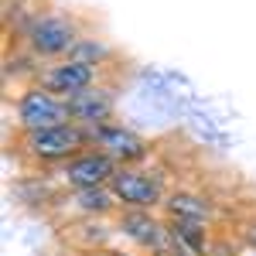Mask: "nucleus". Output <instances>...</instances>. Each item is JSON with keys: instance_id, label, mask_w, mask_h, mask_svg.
Returning a JSON list of instances; mask_svg holds the SVG:
<instances>
[{"instance_id": "obj_6", "label": "nucleus", "mask_w": 256, "mask_h": 256, "mask_svg": "<svg viewBox=\"0 0 256 256\" xmlns=\"http://www.w3.org/2000/svg\"><path fill=\"white\" fill-rule=\"evenodd\" d=\"M89 137L96 144L99 150H106L110 158L116 160L120 168H130L134 160H144L147 158V140L134 134V130H126V126H120V123H102V126H92L89 130Z\"/></svg>"}, {"instance_id": "obj_5", "label": "nucleus", "mask_w": 256, "mask_h": 256, "mask_svg": "<svg viewBox=\"0 0 256 256\" xmlns=\"http://www.w3.org/2000/svg\"><path fill=\"white\" fill-rule=\"evenodd\" d=\"M110 192L116 195L123 208H154L164 198V188L158 178L147 171H137V168H120L110 181Z\"/></svg>"}, {"instance_id": "obj_11", "label": "nucleus", "mask_w": 256, "mask_h": 256, "mask_svg": "<svg viewBox=\"0 0 256 256\" xmlns=\"http://www.w3.org/2000/svg\"><path fill=\"white\" fill-rule=\"evenodd\" d=\"M171 239H174L178 250H184V253H192V256H202V250H205V229H202V222L174 218V226H171Z\"/></svg>"}, {"instance_id": "obj_9", "label": "nucleus", "mask_w": 256, "mask_h": 256, "mask_svg": "<svg viewBox=\"0 0 256 256\" xmlns=\"http://www.w3.org/2000/svg\"><path fill=\"white\" fill-rule=\"evenodd\" d=\"M65 102H68L72 123H79L86 130L102 126V123H110V116H113V96L102 86H89V89H82L76 96H68Z\"/></svg>"}, {"instance_id": "obj_7", "label": "nucleus", "mask_w": 256, "mask_h": 256, "mask_svg": "<svg viewBox=\"0 0 256 256\" xmlns=\"http://www.w3.org/2000/svg\"><path fill=\"white\" fill-rule=\"evenodd\" d=\"M41 86L48 92H55V96L68 99L76 92H82V89H89V86H96V65L79 62V58H65L41 76Z\"/></svg>"}, {"instance_id": "obj_4", "label": "nucleus", "mask_w": 256, "mask_h": 256, "mask_svg": "<svg viewBox=\"0 0 256 256\" xmlns=\"http://www.w3.org/2000/svg\"><path fill=\"white\" fill-rule=\"evenodd\" d=\"M120 171V164L106 150H82L72 160L62 164V181L72 184V188H106L113 174Z\"/></svg>"}, {"instance_id": "obj_14", "label": "nucleus", "mask_w": 256, "mask_h": 256, "mask_svg": "<svg viewBox=\"0 0 256 256\" xmlns=\"http://www.w3.org/2000/svg\"><path fill=\"white\" fill-rule=\"evenodd\" d=\"M158 256H192V253H184V250H178V246H174V250H168V253H158Z\"/></svg>"}, {"instance_id": "obj_12", "label": "nucleus", "mask_w": 256, "mask_h": 256, "mask_svg": "<svg viewBox=\"0 0 256 256\" xmlns=\"http://www.w3.org/2000/svg\"><path fill=\"white\" fill-rule=\"evenodd\" d=\"M168 205H171L174 218H188V222H205V216H208V205L192 195H174Z\"/></svg>"}, {"instance_id": "obj_2", "label": "nucleus", "mask_w": 256, "mask_h": 256, "mask_svg": "<svg viewBox=\"0 0 256 256\" xmlns=\"http://www.w3.org/2000/svg\"><path fill=\"white\" fill-rule=\"evenodd\" d=\"M24 38H28V48L38 58H62V55H72L79 34H76V24L68 18H62V14H38L28 24Z\"/></svg>"}, {"instance_id": "obj_3", "label": "nucleus", "mask_w": 256, "mask_h": 256, "mask_svg": "<svg viewBox=\"0 0 256 256\" xmlns=\"http://www.w3.org/2000/svg\"><path fill=\"white\" fill-rule=\"evenodd\" d=\"M18 123L24 130H48V126L72 123L68 102L62 96H55V92H48L44 86H34L18 99Z\"/></svg>"}, {"instance_id": "obj_1", "label": "nucleus", "mask_w": 256, "mask_h": 256, "mask_svg": "<svg viewBox=\"0 0 256 256\" xmlns=\"http://www.w3.org/2000/svg\"><path fill=\"white\" fill-rule=\"evenodd\" d=\"M92 137L89 130L79 123H62V126H48V130H24L20 147L28 158L41 160V164H65L76 154H82V147H89Z\"/></svg>"}, {"instance_id": "obj_13", "label": "nucleus", "mask_w": 256, "mask_h": 256, "mask_svg": "<svg viewBox=\"0 0 256 256\" xmlns=\"http://www.w3.org/2000/svg\"><path fill=\"white\" fill-rule=\"evenodd\" d=\"M68 58H79V62H89V65H96L99 58H106V44H99V41H86V38H79Z\"/></svg>"}, {"instance_id": "obj_15", "label": "nucleus", "mask_w": 256, "mask_h": 256, "mask_svg": "<svg viewBox=\"0 0 256 256\" xmlns=\"http://www.w3.org/2000/svg\"><path fill=\"white\" fill-rule=\"evenodd\" d=\"M102 256H126V253H102Z\"/></svg>"}, {"instance_id": "obj_8", "label": "nucleus", "mask_w": 256, "mask_h": 256, "mask_svg": "<svg viewBox=\"0 0 256 256\" xmlns=\"http://www.w3.org/2000/svg\"><path fill=\"white\" fill-rule=\"evenodd\" d=\"M120 229H123L126 239H134L137 246L154 250V253H168V242H174L171 229H164L158 218L150 216V208H130L126 216L120 218Z\"/></svg>"}, {"instance_id": "obj_10", "label": "nucleus", "mask_w": 256, "mask_h": 256, "mask_svg": "<svg viewBox=\"0 0 256 256\" xmlns=\"http://www.w3.org/2000/svg\"><path fill=\"white\" fill-rule=\"evenodd\" d=\"M72 205H76L79 212H86V216H106L120 202H116V195L110 192V184H106V188H76Z\"/></svg>"}]
</instances>
